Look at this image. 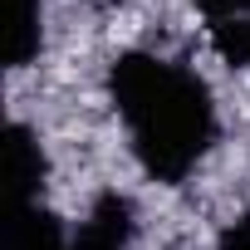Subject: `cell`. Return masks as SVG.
Wrapping results in <instances>:
<instances>
[{"label":"cell","mask_w":250,"mask_h":250,"mask_svg":"<svg viewBox=\"0 0 250 250\" xmlns=\"http://www.w3.org/2000/svg\"><path fill=\"white\" fill-rule=\"evenodd\" d=\"M5 250H69V245H64V230L49 211L20 206L5 221Z\"/></svg>","instance_id":"5b68a950"},{"label":"cell","mask_w":250,"mask_h":250,"mask_svg":"<svg viewBox=\"0 0 250 250\" xmlns=\"http://www.w3.org/2000/svg\"><path fill=\"white\" fill-rule=\"evenodd\" d=\"M196 5H201L211 20H245V15H250V0H196Z\"/></svg>","instance_id":"52a82bcc"},{"label":"cell","mask_w":250,"mask_h":250,"mask_svg":"<svg viewBox=\"0 0 250 250\" xmlns=\"http://www.w3.org/2000/svg\"><path fill=\"white\" fill-rule=\"evenodd\" d=\"M128 235H133V206H128V196L108 191V196L93 201V211L79 226V235H74L69 250H123Z\"/></svg>","instance_id":"3957f363"},{"label":"cell","mask_w":250,"mask_h":250,"mask_svg":"<svg viewBox=\"0 0 250 250\" xmlns=\"http://www.w3.org/2000/svg\"><path fill=\"white\" fill-rule=\"evenodd\" d=\"M0 49H5L10 69H25L40 54V0H5V15H0Z\"/></svg>","instance_id":"277c9868"},{"label":"cell","mask_w":250,"mask_h":250,"mask_svg":"<svg viewBox=\"0 0 250 250\" xmlns=\"http://www.w3.org/2000/svg\"><path fill=\"white\" fill-rule=\"evenodd\" d=\"M221 250H250V221H240L235 230L221 235Z\"/></svg>","instance_id":"ba28073f"},{"label":"cell","mask_w":250,"mask_h":250,"mask_svg":"<svg viewBox=\"0 0 250 250\" xmlns=\"http://www.w3.org/2000/svg\"><path fill=\"white\" fill-rule=\"evenodd\" d=\"M211 40L226 64H250V20H216Z\"/></svg>","instance_id":"8992f818"},{"label":"cell","mask_w":250,"mask_h":250,"mask_svg":"<svg viewBox=\"0 0 250 250\" xmlns=\"http://www.w3.org/2000/svg\"><path fill=\"white\" fill-rule=\"evenodd\" d=\"M5 182H10V211L35 206V191L44 182V152L25 123L5 128Z\"/></svg>","instance_id":"7a4b0ae2"},{"label":"cell","mask_w":250,"mask_h":250,"mask_svg":"<svg viewBox=\"0 0 250 250\" xmlns=\"http://www.w3.org/2000/svg\"><path fill=\"white\" fill-rule=\"evenodd\" d=\"M108 88L133 133L138 162L157 182H182L216 138V108L206 83L167 59L123 54L108 74Z\"/></svg>","instance_id":"6da1fadb"}]
</instances>
